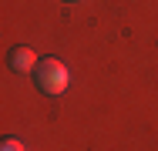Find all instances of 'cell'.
<instances>
[{"mask_svg": "<svg viewBox=\"0 0 158 151\" xmlns=\"http://www.w3.org/2000/svg\"><path fill=\"white\" fill-rule=\"evenodd\" d=\"M67 81H71V71H67L64 60H57V57H44L37 67H34V84H37L40 94H47V97L64 94Z\"/></svg>", "mask_w": 158, "mask_h": 151, "instance_id": "1", "label": "cell"}, {"mask_svg": "<svg viewBox=\"0 0 158 151\" xmlns=\"http://www.w3.org/2000/svg\"><path fill=\"white\" fill-rule=\"evenodd\" d=\"M37 64H40V60L34 57V51H31V47H24V44L10 47V54H7V67H10L14 74H27V71L34 74V67H37Z\"/></svg>", "mask_w": 158, "mask_h": 151, "instance_id": "2", "label": "cell"}, {"mask_svg": "<svg viewBox=\"0 0 158 151\" xmlns=\"http://www.w3.org/2000/svg\"><path fill=\"white\" fill-rule=\"evenodd\" d=\"M0 151H27V148H24V145H20L17 138H7V141L0 145Z\"/></svg>", "mask_w": 158, "mask_h": 151, "instance_id": "3", "label": "cell"}, {"mask_svg": "<svg viewBox=\"0 0 158 151\" xmlns=\"http://www.w3.org/2000/svg\"><path fill=\"white\" fill-rule=\"evenodd\" d=\"M67 3H74V0H67Z\"/></svg>", "mask_w": 158, "mask_h": 151, "instance_id": "4", "label": "cell"}]
</instances>
